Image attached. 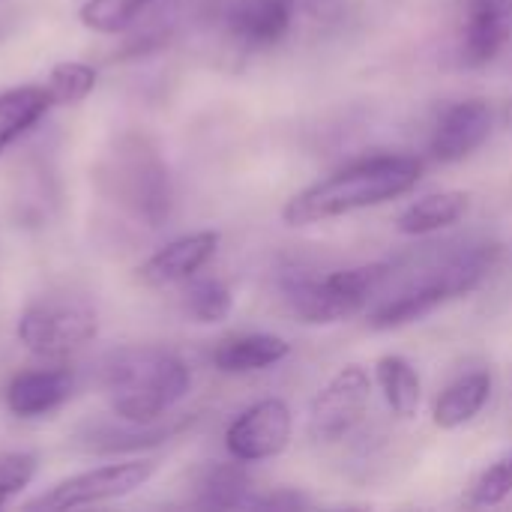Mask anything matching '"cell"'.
<instances>
[{"instance_id": "6da1fadb", "label": "cell", "mask_w": 512, "mask_h": 512, "mask_svg": "<svg viewBox=\"0 0 512 512\" xmlns=\"http://www.w3.org/2000/svg\"><path fill=\"white\" fill-rule=\"evenodd\" d=\"M501 261V243L468 237L444 246H426L390 261V279L366 309L372 330H399L423 321L450 300L477 291Z\"/></svg>"}, {"instance_id": "7a4b0ae2", "label": "cell", "mask_w": 512, "mask_h": 512, "mask_svg": "<svg viewBox=\"0 0 512 512\" xmlns=\"http://www.w3.org/2000/svg\"><path fill=\"white\" fill-rule=\"evenodd\" d=\"M423 171L426 162L408 153H378L354 159L345 168L294 192L282 207V222L288 228H309L396 201L417 189Z\"/></svg>"}, {"instance_id": "3957f363", "label": "cell", "mask_w": 512, "mask_h": 512, "mask_svg": "<svg viewBox=\"0 0 512 512\" xmlns=\"http://www.w3.org/2000/svg\"><path fill=\"white\" fill-rule=\"evenodd\" d=\"M99 387L120 423L153 426L189 396L192 372L183 357L159 345H123L102 357Z\"/></svg>"}, {"instance_id": "277c9868", "label": "cell", "mask_w": 512, "mask_h": 512, "mask_svg": "<svg viewBox=\"0 0 512 512\" xmlns=\"http://www.w3.org/2000/svg\"><path fill=\"white\" fill-rule=\"evenodd\" d=\"M99 192L144 228H162L174 207L171 171L159 147L141 132H123L96 165Z\"/></svg>"}, {"instance_id": "5b68a950", "label": "cell", "mask_w": 512, "mask_h": 512, "mask_svg": "<svg viewBox=\"0 0 512 512\" xmlns=\"http://www.w3.org/2000/svg\"><path fill=\"white\" fill-rule=\"evenodd\" d=\"M387 279H390V261L333 270L324 279H315L306 270H285L282 294L300 324L330 327L357 312H366L378 300Z\"/></svg>"}, {"instance_id": "8992f818", "label": "cell", "mask_w": 512, "mask_h": 512, "mask_svg": "<svg viewBox=\"0 0 512 512\" xmlns=\"http://www.w3.org/2000/svg\"><path fill=\"white\" fill-rule=\"evenodd\" d=\"M99 333L96 309L81 297H42L33 300L15 324L18 345L45 360L63 363L66 357L87 348Z\"/></svg>"}, {"instance_id": "52a82bcc", "label": "cell", "mask_w": 512, "mask_h": 512, "mask_svg": "<svg viewBox=\"0 0 512 512\" xmlns=\"http://www.w3.org/2000/svg\"><path fill=\"white\" fill-rule=\"evenodd\" d=\"M156 459H123L111 465H99L81 474H72L60 483H54L45 495H39L30 510H81V507H99L108 501H120L144 489L156 474Z\"/></svg>"}, {"instance_id": "ba28073f", "label": "cell", "mask_w": 512, "mask_h": 512, "mask_svg": "<svg viewBox=\"0 0 512 512\" xmlns=\"http://www.w3.org/2000/svg\"><path fill=\"white\" fill-rule=\"evenodd\" d=\"M372 402V378L360 363L342 366L309 405V438L315 444H339L357 432Z\"/></svg>"}, {"instance_id": "9c48e42d", "label": "cell", "mask_w": 512, "mask_h": 512, "mask_svg": "<svg viewBox=\"0 0 512 512\" xmlns=\"http://www.w3.org/2000/svg\"><path fill=\"white\" fill-rule=\"evenodd\" d=\"M294 432V414L285 399L270 396L240 411L225 429V450L231 459L255 465L276 459L288 450Z\"/></svg>"}, {"instance_id": "30bf717a", "label": "cell", "mask_w": 512, "mask_h": 512, "mask_svg": "<svg viewBox=\"0 0 512 512\" xmlns=\"http://www.w3.org/2000/svg\"><path fill=\"white\" fill-rule=\"evenodd\" d=\"M492 129H495L492 102H486L480 96L462 99L438 117L432 141H429V153L441 165L465 162L492 138Z\"/></svg>"}, {"instance_id": "8fae6325", "label": "cell", "mask_w": 512, "mask_h": 512, "mask_svg": "<svg viewBox=\"0 0 512 512\" xmlns=\"http://www.w3.org/2000/svg\"><path fill=\"white\" fill-rule=\"evenodd\" d=\"M75 393V372L63 363L15 372L3 390V405L18 420H42L60 411Z\"/></svg>"}, {"instance_id": "7c38bea8", "label": "cell", "mask_w": 512, "mask_h": 512, "mask_svg": "<svg viewBox=\"0 0 512 512\" xmlns=\"http://www.w3.org/2000/svg\"><path fill=\"white\" fill-rule=\"evenodd\" d=\"M222 234L219 231H192L183 237H174L171 243H165L162 249H156L141 267H138V279L147 288H168V285H183L189 279H195L219 252Z\"/></svg>"}, {"instance_id": "4fadbf2b", "label": "cell", "mask_w": 512, "mask_h": 512, "mask_svg": "<svg viewBox=\"0 0 512 512\" xmlns=\"http://www.w3.org/2000/svg\"><path fill=\"white\" fill-rule=\"evenodd\" d=\"M512 36V9L501 0H468L459 54L468 69H483L507 48Z\"/></svg>"}, {"instance_id": "5bb4252c", "label": "cell", "mask_w": 512, "mask_h": 512, "mask_svg": "<svg viewBox=\"0 0 512 512\" xmlns=\"http://www.w3.org/2000/svg\"><path fill=\"white\" fill-rule=\"evenodd\" d=\"M294 24V0H231L225 30L243 48H273Z\"/></svg>"}, {"instance_id": "9a60e30c", "label": "cell", "mask_w": 512, "mask_h": 512, "mask_svg": "<svg viewBox=\"0 0 512 512\" xmlns=\"http://www.w3.org/2000/svg\"><path fill=\"white\" fill-rule=\"evenodd\" d=\"M291 354V345L273 333H237L222 339L210 360L222 375H252L279 366Z\"/></svg>"}, {"instance_id": "2e32d148", "label": "cell", "mask_w": 512, "mask_h": 512, "mask_svg": "<svg viewBox=\"0 0 512 512\" xmlns=\"http://www.w3.org/2000/svg\"><path fill=\"white\" fill-rule=\"evenodd\" d=\"M492 387H495V381L486 369L459 375L438 393V399L432 405V423L441 432H456V429L474 423L483 414V408L489 405Z\"/></svg>"}, {"instance_id": "e0dca14e", "label": "cell", "mask_w": 512, "mask_h": 512, "mask_svg": "<svg viewBox=\"0 0 512 512\" xmlns=\"http://www.w3.org/2000/svg\"><path fill=\"white\" fill-rule=\"evenodd\" d=\"M471 210V195L462 189H444L417 198L411 207H405L396 219V231L405 237H429L438 231L453 228L462 222Z\"/></svg>"}, {"instance_id": "ac0fdd59", "label": "cell", "mask_w": 512, "mask_h": 512, "mask_svg": "<svg viewBox=\"0 0 512 512\" xmlns=\"http://www.w3.org/2000/svg\"><path fill=\"white\" fill-rule=\"evenodd\" d=\"M195 495L201 507L213 510H249V501L255 498L252 474L246 471V462H213L207 465L195 480Z\"/></svg>"}, {"instance_id": "d6986e66", "label": "cell", "mask_w": 512, "mask_h": 512, "mask_svg": "<svg viewBox=\"0 0 512 512\" xmlns=\"http://www.w3.org/2000/svg\"><path fill=\"white\" fill-rule=\"evenodd\" d=\"M54 108L45 84H21L0 90V156L24 138Z\"/></svg>"}, {"instance_id": "ffe728a7", "label": "cell", "mask_w": 512, "mask_h": 512, "mask_svg": "<svg viewBox=\"0 0 512 512\" xmlns=\"http://www.w3.org/2000/svg\"><path fill=\"white\" fill-rule=\"evenodd\" d=\"M375 381L384 393L387 408L399 420H414L423 402V381L411 360L402 354H384L375 363Z\"/></svg>"}, {"instance_id": "44dd1931", "label": "cell", "mask_w": 512, "mask_h": 512, "mask_svg": "<svg viewBox=\"0 0 512 512\" xmlns=\"http://www.w3.org/2000/svg\"><path fill=\"white\" fill-rule=\"evenodd\" d=\"M183 309L195 324H222L234 312V294L216 276H195L186 282Z\"/></svg>"}, {"instance_id": "7402d4cb", "label": "cell", "mask_w": 512, "mask_h": 512, "mask_svg": "<svg viewBox=\"0 0 512 512\" xmlns=\"http://www.w3.org/2000/svg\"><path fill=\"white\" fill-rule=\"evenodd\" d=\"M96 69L90 63H81V60H63V63H54L51 72H48V81H45V90L51 96L54 105H78L84 102L93 90H96Z\"/></svg>"}, {"instance_id": "603a6c76", "label": "cell", "mask_w": 512, "mask_h": 512, "mask_svg": "<svg viewBox=\"0 0 512 512\" xmlns=\"http://www.w3.org/2000/svg\"><path fill=\"white\" fill-rule=\"evenodd\" d=\"M150 3L153 0H84L78 18L87 30L111 36L132 27Z\"/></svg>"}, {"instance_id": "cb8c5ba5", "label": "cell", "mask_w": 512, "mask_h": 512, "mask_svg": "<svg viewBox=\"0 0 512 512\" xmlns=\"http://www.w3.org/2000/svg\"><path fill=\"white\" fill-rule=\"evenodd\" d=\"M507 498H512V456H504L498 462H492L489 468H483L471 486H468V507H501Z\"/></svg>"}, {"instance_id": "d4e9b609", "label": "cell", "mask_w": 512, "mask_h": 512, "mask_svg": "<svg viewBox=\"0 0 512 512\" xmlns=\"http://www.w3.org/2000/svg\"><path fill=\"white\" fill-rule=\"evenodd\" d=\"M39 459L33 453H3L0 456V507H9L36 477Z\"/></svg>"}, {"instance_id": "484cf974", "label": "cell", "mask_w": 512, "mask_h": 512, "mask_svg": "<svg viewBox=\"0 0 512 512\" xmlns=\"http://www.w3.org/2000/svg\"><path fill=\"white\" fill-rule=\"evenodd\" d=\"M306 507H312V501L297 489H273L249 501V510H306Z\"/></svg>"}, {"instance_id": "4316f807", "label": "cell", "mask_w": 512, "mask_h": 512, "mask_svg": "<svg viewBox=\"0 0 512 512\" xmlns=\"http://www.w3.org/2000/svg\"><path fill=\"white\" fill-rule=\"evenodd\" d=\"M501 3H504V6H507V9H512V0H501Z\"/></svg>"}]
</instances>
